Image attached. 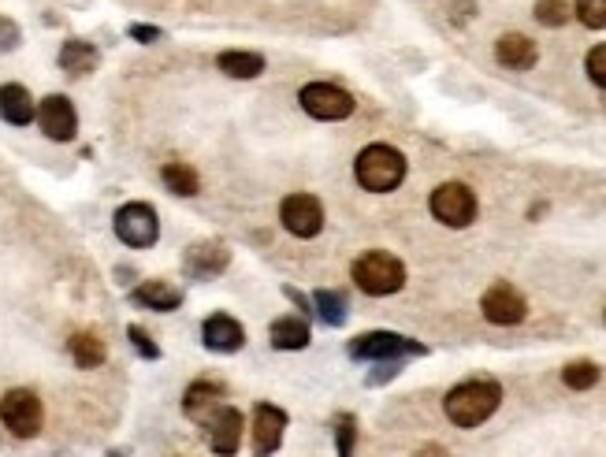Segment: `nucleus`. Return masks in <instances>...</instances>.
Returning a JSON list of instances; mask_svg holds the SVG:
<instances>
[{"instance_id":"2eb2a0df","label":"nucleus","mask_w":606,"mask_h":457,"mask_svg":"<svg viewBox=\"0 0 606 457\" xmlns=\"http://www.w3.org/2000/svg\"><path fill=\"white\" fill-rule=\"evenodd\" d=\"M201 342L209 346L212 353H238L246 346V331L235 316L227 313H212L205 324H201Z\"/></svg>"},{"instance_id":"0eeeda50","label":"nucleus","mask_w":606,"mask_h":457,"mask_svg":"<svg viewBox=\"0 0 606 457\" xmlns=\"http://www.w3.org/2000/svg\"><path fill=\"white\" fill-rule=\"evenodd\" d=\"M428 209H432L435 220L447 223V227H469L476 220V194L465 183H443L432 190Z\"/></svg>"},{"instance_id":"cd10ccee","label":"nucleus","mask_w":606,"mask_h":457,"mask_svg":"<svg viewBox=\"0 0 606 457\" xmlns=\"http://www.w3.org/2000/svg\"><path fill=\"white\" fill-rule=\"evenodd\" d=\"M577 19L588 30H606V0H577Z\"/></svg>"},{"instance_id":"5701e85b","label":"nucleus","mask_w":606,"mask_h":457,"mask_svg":"<svg viewBox=\"0 0 606 457\" xmlns=\"http://www.w3.org/2000/svg\"><path fill=\"white\" fill-rule=\"evenodd\" d=\"M216 67L231 75V79H257L264 71V56L257 53H242V49H227V53L216 56Z\"/></svg>"},{"instance_id":"bb28decb","label":"nucleus","mask_w":606,"mask_h":457,"mask_svg":"<svg viewBox=\"0 0 606 457\" xmlns=\"http://www.w3.org/2000/svg\"><path fill=\"white\" fill-rule=\"evenodd\" d=\"M335 450H339V457H354V450H357V417L354 413H343V417L335 420Z\"/></svg>"},{"instance_id":"a211bd4d","label":"nucleus","mask_w":606,"mask_h":457,"mask_svg":"<svg viewBox=\"0 0 606 457\" xmlns=\"http://www.w3.org/2000/svg\"><path fill=\"white\" fill-rule=\"evenodd\" d=\"M495 60L502 67H510V71H528V67H536L540 60V49H536V41L525 38V34H502L499 45H495Z\"/></svg>"},{"instance_id":"b1692460","label":"nucleus","mask_w":606,"mask_h":457,"mask_svg":"<svg viewBox=\"0 0 606 457\" xmlns=\"http://www.w3.org/2000/svg\"><path fill=\"white\" fill-rule=\"evenodd\" d=\"M160 179H164V186H168L172 194H179V197H194L201 190L198 171L190 168V164H183V160H172V164H164V168H160Z\"/></svg>"},{"instance_id":"f03ea898","label":"nucleus","mask_w":606,"mask_h":457,"mask_svg":"<svg viewBox=\"0 0 606 457\" xmlns=\"http://www.w3.org/2000/svg\"><path fill=\"white\" fill-rule=\"evenodd\" d=\"M354 175L357 183L365 186V190H372V194H391L406 179V157L398 153L395 145L383 142L365 145L354 160Z\"/></svg>"},{"instance_id":"c85d7f7f","label":"nucleus","mask_w":606,"mask_h":457,"mask_svg":"<svg viewBox=\"0 0 606 457\" xmlns=\"http://www.w3.org/2000/svg\"><path fill=\"white\" fill-rule=\"evenodd\" d=\"M536 19H540L543 27H562L569 19V4L566 0H540L536 4Z\"/></svg>"},{"instance_id":"f257e3e1","label":"nucleus","mask_w":606,"mask_h":457,"mask_svg":"<svg viewBox=\"0 0 606 457\" xmlns=\"http://www.w3.org/2000/svg\"><path fill=\"white\" fill-rule=\"evenodd\" d=\"M502 405V387L495 379H465L443 398V413L454 428H480Z\"/></svg>"},{"instance_id":"7c9ffc66","label":"nucleus","mask_w":606,"mask_h":457,"mask_svg":"<svg viewBox=\"0 0 606 457\" xmlns=\"http://www.w3.org/2000/svg\"><path fill=\"white\" fill-rule=\"evenodd\" d=\"M584 67H588V79H592L599 90H606V45H595Z\"/></svg>"},{"instance_id":"4be33fe9","label":"nucleus","mask_w":606,"mask_h":457,"mask_svg":"<svg viewBox=\"0 0 606 457\" xmlns=\"http://www.w3.org/2000/svg\"><path fill=\"white\" fill-rule=\"evenodd\" d=\"M60 67H64L67 75H90L93 67H97V49L82 38L64 41V49H60Z\"/></svg>"},{"instance_id":"f8f14e48","label":"nucleus","mask_w":606,"mask_h":457,"mask_svg":"<svg viewBox=\"0 0 606 457\" xmlns=\"http://www.w3.org/2000/svg\"><path fill=\"white\" fill-rule=\"evenodd\" d=\"M38 127L53 142H71L79 134V112H75V105L67 101L64 93H49L38 105Z\"/></svg>"},{"instance_id":"72a5a7b5","label":"nucleus","mask_w":606,"mask_h":457,"mask_svg":"<svg viewBox=\"0 0 606 457\" xmlns=\"http://www.w3.org/2000/svg\"><path fill=\"white\" fill-rule=\"evenodd\" d=\"M417 457H450V454L443 450V446H432V443H428V446H421V450H417Z\"/></svg>"},{"instance_id":"9b49d317","label":"nucleus","mask_w":606,"mask_h":457,"mask_svg":"<svg viewBox=\"0 0 606 457\" xmlns=\"http://www.w3.org/2000/svg\"><path fill=\"white\" fill-rule=\"evenodd\" d=\"M287 413L272 402H261L253 409V457H272L283 446V435H287Z\"/></svg>"},{"instance_id":"20e7f679","label":"nucleus","mask_w":606,"mask_h":457,"mask_svg":"<svg viewBox=\"0 0 606 457\" xmlns=\"http://www.w3.org/2000/svg\"><path fill=\"white\" fill-rule=\"evenodd\" d=\"M41 420H45V409L30 387H15L0 398V424L12 431L15 439H34L41 431Z\"/></svg>"},{"instance_id":"6e6552de","label":"nucleus","mask_w":606,"mask_h":457,"mask_svg":"<svg viewBox=\"0 0 606 457\" xmlns=\"http://www.w3.org/2000/svg\"><path fill=\"white\" fill-rule=\"evenodd\" d=\"M298 101H302V108L309 116L324 119V123L354 116V97L346 90H339V86H331V82H309V86H302Z\"/></svg>"},{"instance_id":"ddd939ff","label":"nucleus","mask_w":606,"mask_h":457,"mask_svg":"<svg viewBox=\"0 0 606 457\" xmlns=\"http://www.w3.org/2000/svg\"><path fill=\"white\" fill-rule=\"evenodd\" d=\"M205 431H209V450H212V454H216V457H235L238 446H242V431H246V424H242V413H238V409H231V405H220V409L209 417Z\"/></svg>"},{"instance_id":"39448f33","label":"nucleus","mask_w":606,"mask_h":457,"mask_svg":"<svg viewBox=\"0 0 606 457\" xmlns=\"http://www.w3.org/2000/svg\"><path fill=\"white\" fill-rule=\"evenodd\" d=\"M112 227H116L119 242H123V246H131V249L157 246V238H160L157 209H153V205H145V201H131V205H123V209L116 212Z\"/></svg>"},{"instance_id":"393cba45","label":"nucleus","mask_w":606,"mask_h":457,"mask_svg":"<svg viewBox=\"0 0 606 457\" xmlns=\"http://www.w3.org/2000/svg\"><path fill=\"white\" fill-rule=\"evenodd\" d=\"M346 294H339V290H317L313 294V313L324 320L328 327H339L346 320Z\"/></svg>"},{"instance_id":"473e14b6","label":"nucleus","mask_w":606,"mask_h":457,"mask_svg":"<svg viewBox=\"0 0 606 457\" xmlns=\"http://www.w3.org/2000/svg\"><path fill=\"white\" fill-rule=\"evenodd\" d=\"M131 38H134V41H142V45H153V41L160 38V30H157V27H138V23H134V27H131Z\"/></svg>"},{"instance_id":"c756f323","label":"nucleus","mask_w":606,"mask_h":457,"mask_svg":"<svg viewBox=\"0 0 606 457\" xmlns=\"http://www.w3.org/2000/svg\"><path fill=\"white\" fill-rule=\"evenodd\" d=\"M127 339H131V346L138 350V357H145V361H157V357H160V346L149 339V331H145V327L131 324V327H127Z\"/></svg>"},{"instance_id":"412c9836","label":"nucleus","mask_w":606,"mask_h":457,"mask_svg":"<svg viewBox=\"0 0 606 457\" xmlns=\"http://www.w3.org/2000/svg\"><path fill=\"white\" fill-rule=\"evenodd\" d=\"M67 350H71V357H75V365H79V368H101V365H105V357H108L101 335H93V331H79V335H71Z\"/></svg>"},{"instance_id":"dca6fc26","label":"nucleus","mask_w":606,"mask_h":457,"mask_svg":"<svg viewBox=\"0 0 606 457\" xmlns=\"http://www.w3.org/2000/svg\"><path fill=\"white\" fill-rule=\"evenodd\" d=\"M227 264H231V249L224 242H198L190 246L183 268L190 279H216L220 272H227Z\"/></svg>"},{"instance_id":"a878e982","label":"nucleus","mask_w":606,"mask_h":457,"mask_svg":"<svg viewBox=\"0 0 606 457\" xmlns=\"http://www.w3.org/2000/svg\"><path fill=\"white\" fill-rule=\"evenodd\" d=\"M599 376H603V368L595 365V361H573V365L562 368V383L573 387V391H588V387H595Z\"/></svg>"},{"instance_id":"6ab92c4d","label":"nucleus","mask_w":606,"mask_h":457,"mask_svg":"<svg viewBox=\"0 0 606 457\" xmlns=\"http://www.w3.org/2000/svg\"><path fill=\"white\" fill-rule=\"evenodd\" d=\"M142 309H153V313H172V309H179L183 305V290L172 287V283H164V279H149V283H142V287H134L131 294Z\"/></svg>"},{"instance_id":"aec40b11","label":"nucleus","mask_w":606,"mask_h":457,"mask_svg":"<svg viewBox=\"0 0 606 457\" xmlns=\"http://www.w3.org/2000/svg\"><path fill=\"white\" fill-rule=\"evenodd\" d=\"M268 335H272L276 350H305L309 346V324L302 316H279Z\"/></svg>"},{"instance_id":"1a4fd4ad","label":"nucleus","mask_w":606,"mask_h":457,"mask_svg":"<svg viewBox=\"0 0 606 457\" xmlns=\"http://www.w3.org/2000/svg\"><path fill=\"white\" fill-rule=\"evenodd\" d=\"M279 223L294 238H317L324 231V205L313 194H290L279 205Z\"/></svg>"},{"instance_id":"2f4dec72","label":"nucleus","mask_w":606,"mask_h":457,"mask_svg":"<svg viewBox=\"0 0 606 457\" xmlns=\"http://www.w3.org/2000/svg\"><path fill=\"white\" fill-rule=\"evenodd\" d=\"M15 45H19V27L8 23V19H0V53H8Z\"/></svg>"},{"instance_id":"9d476101","label":"nucleus","mask_w":606,"mask_h":457,"mask_svg":"<svg viewBox=\"0 0 606 457\" xmlns=\"http://www.w3.org/2000/svg\"><path fill=\"white\" fill-rule=\"evenodd\" d=\"M480 309H484V320H488V324L514 327L528 316V301H525V294L517 287H510V283H495V287L484 290Z\"/></svg>"},{"instance_id":"f3484780","label":"nucleus","mask_w":606,"mask_h":457,"mask_svg":"<svg viewBox=\"0 0 606 457\" xmlns=\"http://www.w3.org/2000/svg\"><path fill=\"white\" fill-rule=\"evenodd\" d=\"M0 119L12 123V127H27V123L38 119V105H34L27 86H19V82L0 86Z\"/></svg>"},{"instance_id":"423d86ee","label":"nucleus","mask_w":606,"mask_h":457,"mask_svg":"<svg viewBox=\"0 0 606 457\" xmlns=\"http://www.w3.org/2000/svg\"><path fill=\"white\" fill-rule=\"evenodd\" d=\"M424 346L413 339H402L395 331H365L350 342L354 361H402V357H424Z\"/></svg>"},{"instance_id":"7ed1b4c3","label":"nucleus","mask_w":606,"mask_h":457,"mask_svg":"<svg viewBox=\"0 0 606 457\" xmlns=\"http://www.w3.org/2000/svg\"><path fill=\"white\" fill-rule=\"evenodd\" d=\"M357 290H365L372 298H387V294H398L406 287V264L383 253V249H372V253H361L350 268Z\"/></svg>"},{"instance_id":"4468645a","label":"nucleus","mask_w":606,"mask_h":457,"mask_svg":"<svg viewBox=\"0 0 606 457\" xmlns=\"http://www.w3.org/2000/svg\"><path fill=\"white\" fill-rule=\"evenodd\" d=\"M227 391H224V383H216V379H198V383H190L183 394V413L194 424H209V417L224 405Z\"/></svg>"}]
</instances>
